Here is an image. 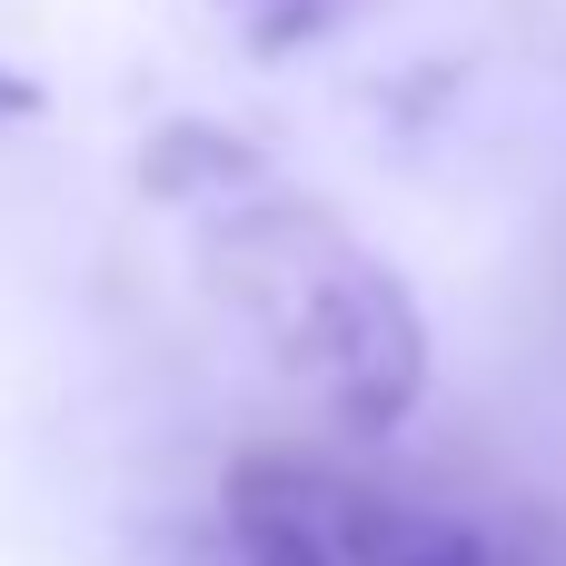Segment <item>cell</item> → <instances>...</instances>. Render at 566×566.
<instances>
[{"mask_svg": "<svg viewBox=\"0 0 566 566\" xmlns=\"http://www.w3.org/2000/svg\"><path fill=\"white\" fill-rule=\"evenodd\" d=\"M229 537L249 566H517L497 527L289 448L229 468Z\"/></svg>", "mask_w": 566, "mask_h": 566, "instance_id": "7a4b0ae2", "label": "cell"}, {"mask_svg": "<svg viewBox=\"0 0 566 566\" xmlns=\"http://www.w3.org/2000/svg\"><path fill=\"white\" fill-rule=\"evenodd\" d=\"M239 289H249V308L269 318V338L289 348V368H298L338 418L388 428V418L418 398L428 348H418V318H408L398 279H388L358 239H338L318 209H279V219L259 229V249L239 259Z\"/></svg>", "mask_w": 566, "mask_h": 566, "instance_id": "6da1fadb", "label": "cell"}]
</instances>
